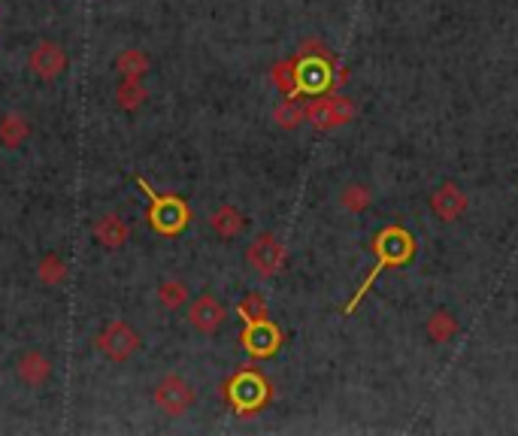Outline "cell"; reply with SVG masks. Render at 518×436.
Listing matches in <instances>:
<instances>
[{
	"label": "cell",
	"instance_id": "2e32d148",
	"mask_svg": "<svg viewBox=\"0 0 518 436\" xmlns=\"http://www.w3.org/2000/svg\"><path fill=\"white\" fill-rule=\"evenodd\" d=\"M31 134V122L21 113H6L0 115V146L6 149H19L21 143Z\"/></svg>",
	"mask_w": 518,
	"mask_h": 436
},
{
	"label": "cell",
	"instance_id": "5b68a950",
	"mask_svg": "<svg viewBox=\"0 0 518 436\" xmlns=\"http://www.w3.org/2000/svg\"><path fill=\"white\" fill-rule=\"evenodd\" d=\"M249 267L258 273L261 279H270L283 270L285 264V246L276 234H258L246 249Z\"/></svg>",
	"mask_w": 518,
	"mask_h": 436
},
{
	"label": "cell",
	"instance_id": "277c9868",
	"mask_svg": "<svg viewBox=\"0 0 518 436\" xmlns=\"http://www.w3.org/2000/svg\"><path fill=\"white\" fill-rule=\"evenodd\" d=\"M355 113H358V107H355L352 98H346V94H318L307 103V122L313 124L318 131H334V128H343V124H349Z\"/></svg>",
	"mask_w": 518,
	"mask_h": 436
},
{
	"label": "cell",
	"instance_id": "8fae6325",
	"mask_svg": "<svg viewBox=\"0 0 518 436\" xmlns=\"http://www.w3.org/2000/svg\"><path fill=\"white\" fill-rule=\"evenodd\" d=\"M28 67H31L40 79L52 83V79H58L64 73V67H68V52L58 46V43L43 40V43H36V46L31 49Z\"/></svg>",
	"mask_w": 518,
	"mask_h": 436
},
{
	"label": "cell",
	"instance_id": "30bf717a",
	"mask_svg": "<svg viewBox=\"0 0 518 436\" xmlns=\"http://www.w3.org/2000/svg\"><path fill=\"white\" fill-rule=\"evenodd\" d=\"M225 319H227L225 303L219 297H212V294H201V297L188 306V324L203 337L216 334L221 324H225Z\"/></svg>",
	"mask_w": 518,
	"mask_h": 436
},
{
	"label": "cell",
	"instance_id": "603a6c76",
	"mask_svg": "<svg viewBox=\"0 0 518 436\" xmlns=\"http://www.w3.org/2000/svg\"><path fill=\"white\" fill-rule=\"evenodd\" d=\"M236 315H240V319L246 321V324L264 321V319H270V306H267V300H264V294L251 291L240 303H236Z\"/></svg>",
	"mask_w": 518,
	"mask_h": 436
},
{
	"label": "cell",
	"instance_id": "d6986e66",
	"mask_svg": "<svg viewBox=\"0 0 518 436\" xmlns=\"http://www.w3.org/2000/svg\"><path fill=\"white\" fill-rule=\"evenodd\" d=\"M116 70L122 79H143L146 70H149V55L139 49H124L122 55L116 58Z\"/></svg>",
	"mask_w": 518,
	"mask_h": 436
},
{
	"label": "cell",
	"instance_id": "d4e9b609",
	"mask_svg": "<svg viewBox=\"0 0 518 436\" xmlns=\"http://www.w3.org/2000/svg\"><path fill=\"white\" fill-rule=\"evenodd\" d=\"M158 300H161V306L164 309H182L185 303H188V285L179 282V279H167V282H161L158 288Z\"/></svg>",
	"mask_w": 518,
	"mask_h": 436
},
{
	"label": "cell",
	"instance_id": "ac0fdd59",
	"mask_svg": "<svg viewBox=\"0 0 518 436\" xmlns=\"http://www.w3.org/2000/svg\"><path fill=\"white\" fill-rule=\"evenodd\" d=\"M149 100V91H146V85L139 83V79H122L116 88V103L118 109H124V113H134L143 103Z\"/></svg>",
	"mask_w": 518,
	"mask_h": 436
},
{
	"label": "cell",
	"instance_id": "7a4b0ae2",
	"mask_svg": "<svg viewBox=\"0 0 518 436\" xmlns=\"http://www.w3.org/2000/svg\"><path fill=\"white\" fill-rule=\"evenodd\" d=\"M373 255H376V264L370 267V273L364 276V282L358 285V291L352 294V300L343 306V315H352L355 309L361 306V300L370 294V288L376 285V279L382 276L388 267H403V264H410L412 258L418 252V242L416 236L406 231L403 225H385L379 234L373 236Z\"/></svg>",
	"mask_w": 518,
	"mask_h": 436
},
{
	"label": "cell",
	"instance_id": "52a82bcc",
	"mask_svg": "<svg viewBox=\"0 0 518 436\" xmlns=\"http://www.w3.org/2000/svg\"><path fill=\"white\" fill-rule=\"evenodd\" d=\"M195 400H197L195 388H191L182 376H164L161 385L155 388V403H158V409L170 418L185 416V412L195 406Z\"/></svg>",
	"mask_w": 518,
	"mask_h": 436
},
{
	"label": "cell",
	"instance_id": "3957f363",
	"mask_svg": "<svg viewBox=\"0 0 518 436\" xmlns=\"http://www.w3.org/2000/svg\"><path fill=\"white\" fill-rule=\"evenodd\" d=\"M273 397L270 382L264 379L258 369H243L236 373L231 382H227V400L240 416H251V412L264 409Z\"/></svg>",
	"mask_w": 518,
	"mask_h": 436
},
{
	"label": "cell",
	"instance_id": "cb8c5ba5",
	"mask_svg": "<svg viewBox=\"0 0 518 436\" xmlns=\"http://www.w3.org/2000/svg\"><path fill=\"white\" fill-rule=\"evenodd\" d=\"M270 79L285 98H298V73H294V58H285L270 70Z\"/></svg>",
	"mask_w": 518,
	"mask_h": 436
},
{
	"label": "cell",
	"instance_id": "9c48e42d",
	"mask_svg": "<svg viewBox=\"0 0 518 436\" xmlns=\"http://www.w3.org/2000/svg\"><path fill=\"white\" fill-rule=\"evenodd\" d=\"M240 339H243V349H246L251 358H273V354L283 349V330H279L270 319L246 324Z\"/></svg>",
	"mask_w": 518,
	"mask_h": 436
},
{
	"label": "cell",
	"instance_id": "4fadbf2b",
	"mask_svg": "<svg viewBox=\"0 0 518 436\" xmlns=\"http://www.w3.org/2000/svg\"><path fill=\"white\" fill-rule=\"evenodd\" d=\"M92 234H94V240H98L103 249L116 252V249H122L124 242H128L131 227L124 225V218H122V216H116V212H103V216L94 218Z\"/></svg>",
	"mask_w": 518,
	"mask_h": 436
},
{
	"label": "cell",
	"instance_id": "6da1fadb",
	"mask_svg": "<svg viewBox=\"0 0 518 436\" xmlns=\"http://www.w3.org/2000/svg\"><path fill=\"white\" fill-rule=\"evenodd\" d=\"M294 73H298V98L309 94H331L334 88L349 83V70L334 58V52L322 40H307L294 55Z\"/></svg>",
	"mask_w": 518,
	"mask_h": 436
},
{
	"label": "cell",
	"instance_id": "44dd1931",
	"mask_svg": "<svg viewBox=\"0 0 518 436\" xmlns=\"http://www.w3.org/2000/svg\"><path fill=\"white\" fill-rule=\"evenodd\" d=\"M370 203H373V194H370V188L367 185H361V182H352V185H346V188L339 191V206H343L346 212H352V216L370 210Z\"/></svg>",
	"mask_w": 518,
	"mask_h": 436
},
{
	"label": "cell",
	"instance_id": "ffe728a7",
	"mask_svg": "<svg viewBox=\"0 0 518 436\" xmlns=\"http://www.w3.org/2000/svg\"><path fill=\"white\" fill-rule=\"evenodd\" d=\"M273 122L283 131L300 128V124L307 122V103H300L298 98H285L276 109H273Z\"/></svg>",
	"mask_w": 518,
	"mask_h": 436
},
{
	"label": "cell",
	"instance_id": "ba28073f",
	"mask_svg": "<svg viewBox=\"0 0 518 436\" xmlns=\"http://www.w3.org/2000/svg\"><path fill=\"white\" fill-rule=\"evenodd\" d=\"M146 188V194L152 197V212H149V218H152V225H155V231L158 234H167V236H173V234H179L185 225H188V210H185V203L179 201V197H161V194H152V188L146 182H139Z\"/></svg>",
	"mask_w": 518,
	"mask_h": 436
},
{
	"label": "cell",
	"instance_id": "9a60e30c",
	"mask_svg": "<svg viewBox=\"0 0 518 436\" xmlns=\"http://www.w3.org/2000/svg\"><path fill=\"white\" fill-rule=\"evenodd\" d=\"M210 227H212V234L221 236V240H234V236H240L243 227H246V216H243L236 206H219L210 216Z\"/></svg>",
	"mask_w": 518,
	"mask_h": 436
},
{
	"label": "cell",
	"instance_id": "7402d4cb",
	"mask_svg": "<svg viewBox=\"0 0 518 436\" xmlns=\"http://www.w3.org/2000/svg\"><path fill=\"white\" fill-rule=\"evenodd\" d=\"M36 276H40V282H43V285L55 288V285H61L64 279H68V264H64V258H61V255L49 252V255H43L40 267H36Z\"/></svg>",
	"mask_w": 518,
	"mask_h": 436
},
{
	"label": "cell",
	"instance_id": "e0dca14e",
	"mask_svg": "<svg viewBox=\"0 0 518 436\" xmlns=\"http://www.w3.org/2000/svg\"><path fill=\"white\" fill-rule=\"evenodd\" d=\"M455 334H458V319L449 309H436V313H431V319L425 321V337L431 339L434 345L449 343Z\"/></svg>",
	"mask_w": 518,
	"mask_h": 436
},
{
	"label": "cell",
	"instance_id": "5bb4252c",
	"mask_svg": "<svg viewBox=\"0 0 518 436\" xmlns=\"http://www.w3.org/2000/svg\"><path fill=\"white\" fill-rule=\"evenodd\" d=\"M16 376L28 388H43L52 379V361L43 352H25L16 364Z\"/></svg>",
	"mask_w": 518,
	"mask_h": 436
},
{
	"label": "cell",
	"instance_id": "7c38bea8",
	"mask_svg": "<svg viewBox=\"0 0 518 436\" xmlns=\"http://www.w3.org/2000/svg\"><path fill=\"white\" fill-rule=\"evenodd\" d=\"M470 206V197L464 194L461 188H458L455 182H442L440 188L431 191V210L434 216L440 221H446V225H451V221H458L467 212Z\"/></svg>",
	"mask_w": 518,
	"mask_h": 436
},
{
	"label": "cell",
	"instance_id": "8992f818",
	"mask_svg": "<svg viewBox=\"0 0 518 436\" xmlns=\"http://www.w3.org/2000/svg\"><path fill=\"white\" fill-rule=\"evenodd\" d=\"M98 343V349L107 354L109 361H116V364H124V361H131L139 349V334L134 328H131L128 321H109L107 330L94 339Z\"/></svg>",
	"mask_w": 518,
	"mask_h": 436
}]
</instances>
